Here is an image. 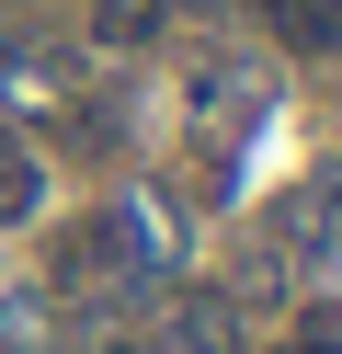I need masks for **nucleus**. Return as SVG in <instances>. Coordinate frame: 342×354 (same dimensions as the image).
I'll list each match as a JSON object with an SVG mask.
<instances>
[{
	"label": "nucleus",
	"mask_w": 342,
	"mask_h": 354,
	"mask_svg": "<svg viewBox=\"0 0 342 354\" xmlns=\"http://www.w3.org/2000/svg\"><path fill=\"white\" fill-rule=\"evenodd\" d=\"M35 206H46V160L12 138V126H0V229H23Z\"/></svg>",
	"instance_id": "f257e3e1"
},
{
	"label": "nucleus",
	"mask_w": 342,
	"mask_h": 354,
	"mask_svg": "<svg viewBox=\"0 0 342 354\" xmlns=\"http://www.w3.org/2000/svg\"><path fill=\"white\" fill-rule=\"evenodd\" d=\"M285 229H296V240H319V252H331V240H342V160L296 183V206H285Z\"/></svg>",
	"instance_id": "f03ea898"
},
{
	"label": "nucleus",
	"mask_w": 342,
	"mask_h": 354,
	"mask_svg": "<svg viewBox=\"0 0 342 354\" xmlns=\"http://www.w3.org/2000/svg\"><path fill=\"white\" fill-rule=\"evenodd\" d=\"M171 354H240L228 297H182V308H171Z\"/></svg>",
	"instance_id": "7ed1b4c3"
},
{
	"label": "nucleus",
	"mask_w": 342,
	"mask_h": 354,
	"mask_svg": "<svg viewBox=\"0 0 342 354\" xmlns=\"http://www.w3.org/2000/svg\"><path fill=\"white\" fill-rule=\"evenodd\" d=\"M274 24H285V46H342V0H274Z\"/></svg>",
	"instance_id": "20e7f679"
},
{
	"label": "nucleus",
	"mask_w": 342,
	"mask_h": 354,
	"mask_svg": "<svg viewBox=\"0 0 342 354\" xmlns=\"http://www.w3.org/2000/svg\"><path fill=\"white\" fill-rule=\"evenodd\" d=\"M91 24H103V46H149V35H160V0H91Z\"/></svg>",
	"instance_id": "39448f33"
},
{
	"label": "nucleus",
	"mask_w": 342,
	"mask_h": 354,
	"mask_svg": "<svg viewBox=\"0 0 342 354\" xmlns=\"http://www.w3.org/2000/svg\"><path fill=\"white\" fill-rule=\"evenodd\" d=\"M285 343H296V354H342V308H331V297H319V308H296V331H285Z\"/></svg>",
	"instance_id": "423d86ee"
}]
</instances>
